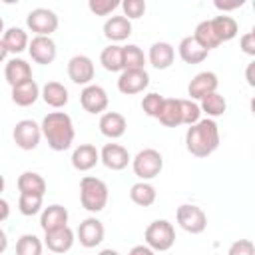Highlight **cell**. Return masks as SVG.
Segmentation results:
<instances>
[{
    "label": "cell",
    "mask_w": 255,
    "mask_h": 255,
    "mask_svg": "<svg viewBox=\"0 0 255 255\" xmlns=\"http://www.w3.org/2000/svg\"><path fill=\"white\" fill-rule=\"evenodd\" d=\"M40 129H42V135L46 137L50 149H54V151H66L74 143L76 131H74L72 118L66 112H50L48 116H44Z\"/></svg>",
    "instance_id": "6da1fadb"
},
{
    "label": "cell",
    "mask_w": 255,
    "mask_h": 255,
    "mask_svg": "<svg viewBox=\"0 0 255 255\" xmlns=\"http://www.w3.org/2000/svg\"><path fill=\"white\" fill-rule=\"evenodd\" d=\"M185 147L195 157H207L219 147V128L213 120L205 118L189 126L185 131Z\"/></svg>",
    "instance_id": "7a4b0ae2"
},
{
    "label": "cell",
    "mask_w": 255,
    "mask_h": 255,
    "mask_svg": "<svg viewBox=\"0 0 255 255\" xmlns=\"http://www.w3.org/2000/svg\"><path fill=\"white\" fill-rule=\"evenodd\" d=\"M110 189L108 185L94 175H84L80 181V203L90 213H100L108 205Z\"/></svg>",
    "instance_id": "3957f363"
},
{
    "label": "cell",
    "mask_w": 255,
    "mask_h": 255,
    "mask_svg": "<svg viewBox=\"0 0 255 255\" xmlns=\"http://www.w3.org/2000/svg\"><path fill=\"white\" fill-rule=\"evenodd\" d=\"M145 245L153 251H167L175 243V229L167 219H155L145 227Z\"/></svg>",
    "instance_id": "277c9868"
},
{
    "label": "cell",
    "mask_w": 255,
    "mask_h": 255,
    "mask_svg": "<svg viewBox=\"0 0 255 255\" xmlns=\"http://www.w3.org/2000/svg\"><path fill=\"white\" fill-rule=\"evenodd\" d=\"M131 167H133V173L141 181H147V179H153V177H157L161 173L163 157H161V153L157 149L145 147V149L135 153V157L131 159Z\"/></svg>",
    "instance_id": "5b68a950"
},
{
    "label": "cell",
    "mask_w": 255,
    "mask_h": 255,
    "mask_svg": "<svg viewBox=\"0 0 255 255\" xmlns=\"http://www.w3.org/2000/svg\"><path fill=\"white\" fill-rule=\"evenodd\" d=\"M175 219L179 223V227L191 235H197V233H203L205 227H207V215L205 211L199 207V205H193V203H183L177 207L175 211Z\"/></svg>",
    "instance_id": "8992f818"
},
{
    "label": "cell",
    "mask_w": 255,
    "mask_h": 255,
    "mask_svg": "<svg viewBox=\"0 0 255 255\" xmlns=\"http://www.w3.org/2000/svg\"><path fill=\"white\" fill-rule=\"evenodd\" d=\"M26 26L36 36H50L58 30V16L50 8H34L26 16Z\"/></svg>",
    "instance_id": "52a82bcc"
},
{
    "label": "cell",
    "mask_w": 255,
    "mask_h": 255,
    "mask_svg": "<svg viewBox=\"0 0 255 255\" xmlns=\"http://www.w3.org/2000/svg\"><path fill=\"white\" fill-rule=\"evenodd\" d=\"M12 137H14V143H16L20 149L32 151V149H36L38 143H40L42 129H40V126H38L34 120H20V122L14 126Z\"/></svg>",
    "instance_id": "ba28073f"
},
{
    "label": "cell",
    "mask_w": 255,
    "mask_h": 255,
    "mask_svg": "<svg viewBox=\"0 0 255 255\" xmlns=\"http://www.w3.org/2000/svg\"><path fill=\"white\" fill-rule=\"evenodd\" d=\"M149 86V74L145 70H124L118 78V90L124 96L141 94Z\"/></svg>",
    "instance_id": "9c48e42d"
},
{
    "label": "cell",
    "mask_w": 255,
    "mask_h": 255,
    "mask_svg": "<svg viewBox=\"0 0 255 255\" xmlns=\"http://www.w3.org/2000/svg\"><path fill=\"white\" fill-rule=\"evenodd\" d=\"M28 54L36 64L48 66L56 60V42L50 36H34L32 42H28Z\"/></svg>",
    "instance_id": "30bf717a"
},
{
    "label": "cell",
    "mask_w": 255,
    "mask_h": 255,
    "mask_svg": "<svg viewBox=\"0 0 255 255\" xmlns=\"http://www.w3.org/2000/svg\"><path fill=\"white\" fill-rule=\"evenodd\" d=\"M94 74H96V68H94L92 58H88L84 54H78V56L70 58V62H68V76H70V80L74 84L90 86V82L94 80Z\"/></svg>",
    "instance_id": "8fae6325"
},
{
    "label": "cell",
    "mask_w": 255,
    "mask_h": 255,
    "mask_svg": "<svg viewBox=\"0 0 255 255\" xmlns=\"http://www.w3.org/2000/svg\"><path fill=\"white\" fill-rule=\"evenodd\" d=\"M80 104L88 114H102V112H106V108L110 104V98H108V92L102 86L90 84L82 90Z\"/></svg>",
    "instance_id": "7c38bea8"
},
{
    "label": "cell",
    "mask_w": 255,
    "mask_h": 255,
    "mask_svg": "<svg viewBox=\"0 0 255 255\" xmlns=\"http://www.w3.org/2000/svg\"><path fill=\"white\" fill-rule=\"evenodd\" d=\"M104 235H106L104 223L96 217H86L78 227V241L86 249H92V247L100 245L104 241Z\"/></svg>",
    "instance_id": "4fadbf2b"
},
{
    "label": "cell",
    "mask_w": 255,
    "mask_h": 255,
    "mask_svg": "<svg viewBox=\"0 0 255 255\" xmlns=\"http://www.w3.org/2000/svg\"><path fill=\"white\" fill-rule=\"evenodd\" d=\"M100 161L108 169H112V171H122V169L128 167L131 157H129V151L124 145H120V143H106L102 147V151H100Z\"/></svg>",
    "instance_id": "5bb4252c"
},
{
    "label": "cell",
    "mask_w": 255,
    "mask_h": 255,
    "mask_svg": "<svg viewBox=\"0 0 255 255\" xmlns=\"http://www.w3.org/2000/svg\"><path fill=\"white\" fill-rule=\"evenodd\" d=\"M217 86H219V80L213 72H199L197 76H193V80L187 86L189 100H201L207 94L217 92Z\"/></svg>",
    "instance_id": "9a60e30c"
},
{
    "label": "cell",
    "mask_w": 255,
    "mask_h": 255,
    "mask_svg": "<svg viewBox=\"0 0 255 255\" xmlns=\"http://www.w3.org/2000/svg\"><path fill=\"white\" fill-rule=\"evenodd\" d=\"M4 78L10 84V88H16L20 84H26V82L34 80L32 78V66L26 60H22V58H12V60L6 62Z\"/></svg>",
    "instance_id": "2e32d148"
},
{
    "label": "cell",
    "mask_w": 255,
    "mask_h": 255,
    "mask_svg": "<svg viewBox=\"0 0 255 255\" xmlns=\"http://www.w3.org/2000/svg\"><path fill=\"white\" fill-rule=\"evenodd\" d=\"M68 225V209L60 203H52L48 207L42 209V215H40V227L44 229V233H50V231H56L60 227H66Z\"/></svg>",
    "instance_id": "e0dca14e"
},
{
    "label": "cell",
    "mask_w": 255,
    "mask_h": 255,
    "mask_svg": "<svg viewBox=\"0 0 255 255\" xmlns=\"http://www.w3.org/2000/svg\"><path fill=\"white\" fill-rule=\"evenodd\" d=\"M74 241H76V235H74V231H72L68 225H66V227H60V229H56V231H50V233H46V237H44L46 247H48L52 253H56V255L68 253V251L72 249Z\"/></svg>",
    "instance_id": "ac0fdd59"
},
{
    "label": "cell",
    "mask_w": 255,
    "mask_h": 255,
    "mask_svg": "<svg viewBox=\"0 0 255 255\" xmlns=\"http://www.w3.org/2000/svg\"><path fill=\"white\" fill-rule=\"evenodd\" d=\"M147 60L155 70H167L175 60V48L169 42H153Z\"/></svg>",
    "instance_id": "d6986e66"
},
{
    "label": "cell",
    "mask_w": 255,
    "mask_h": 255,
    "mask_svg": "<svg viewBox=\"0 0 255 255\" xmlns=\"http://www.w3.org/2000/svg\"><path fill=\"white\" fill-rule=\"evenodd\" d=\"M100 161V151L92 143H80L72 153V165L78 171H90Z\"/></svg>",
    "instance_id": "ffe728a7"
},
{
    "label": "cell",
    "mask_w": 255,
    "mask_h": 255,
    "mask_svg": "<svg viewBox=\"0 0 255 255\" xmlns=\"http://www.w3.org/2000/svg\"><path fill=\"white\" fill-rule=\"evenodd\" d=\"M104 36L112 42H124L131 36V22L126 16H110L104 22Z\"/></svg>",
    "instance_id": "44dd1931"
},
{
    "label": "cell",
    "mask_w": 255,
    "mask_h": 255,
    "mask_svg": "<svg viewBox=\"0 0 255 255\" xmlns=\"http://www.w3.org/2000/svg\"><path fill=\"white\" fill-rule=\"evenodd\" d=\"M126 128H128V122L118 112H106L100 118V131H102V135H106L110 139L122 137L126 133Z\"/></svg>",
    "instance_id": "7402d4cb"
},
{
    "label": "cell",
    "mask_w": 255,
    "mask_h": 255,
    "mask_svg": "<svg viewBox=\"0 0 255 255\" xmlns=\"http://www.w3.org/2000/svg\"><path fill=\"white\" fill-rule=\"evenodd\" d=\"M40 98L46 102V106L50 108H64L70 100L68 96V88L60 82H46L42 88H40Z\"/></svg>",
    "instance_id": "603a6c76"
},
{
    "label": "cell",
    "mask_w": 255,
    "mask_h": 255,
    "mask_svg": "<svg viewBox=\"0 0 255 255\" xmlns=\"http://www.w3.org/2000/svg\"><path fill=\"white\" fill-rule=\"evenodd\" d=\"M177 52H179V58L185 62V64H201L205 58H207V50H203L195 40L193 36H185L179 46H177Z\"/></svg>",
    "instance_id": "cb8c5ba5"
},
{
    "label": "cell",
    "mask_w": 255,
    "mask_h": 255,
    "mask_svg": "<svg viewBox=\"0 0 255 255\" xmlns=\"http://www.w3.org/2000/svg\"><path fill=\"white\" fill-rule=\"evenodd\" d=\"M38 98H40V86L36 84V80H30L26 84H20V86L12 88V102L20 108L32 106Z\"/></svg>",
    "instance_id": "d4e9b609"
},
{
    "label": "cell",
    "mask_w": 255,
    "mask_h": 255,
    "mask_svg": "<svg viewBox=\"0 0 255 255\" xmlns=\"http://www.w3.org/2000/svg\"><path fill=\"white\" fill-rule=\"evenodd\" d=\"M209 22H211V28H213V32H215L219 44L233 40V38L237 36V32H239V26H237L235 18H231V16L221 14V16H215L213 20H209Z\"/></svg>",
    "instance_id": "484cf974"
},
{
    "label": "cell",
    "mask_w": 255,
    "mask_h": 255,
    "mask_svg": "<svg viewBox=\"0 0 255 255\" xmlns=\"http://www.w3.org/2000/svg\"><path fill=\"white\" fill-rule=\"evenodd\" d=\"M18 191L20 193H28V195H40V197H44V193H46V181L36 171H24L18 177Z\"/></svg>",
    "instance_id": "4316f807"
},
{
    "label": "cell",
    "mask_w": 255,
    "mask_h": 255,
    "mask_svg": "<svg viewBox=\"0 0 255 255\" xmlns=\"http://www.w3.org/2000/svg\"><path fill=\"white\" fill-rule=\"evenodd\" d=\"M2 42L8 50V54H20V52L28 50V34L18 26H12V28L4 30Z\"/></svg>",
    "instance_id": "83f0119b"
},
{
    "label": "cell",
    "mask_w": 255,
    "mask_h": 255,
    "mask_svg": "<svg viewBox=\"0 0 255 255\" xmlns=\"http://www.w3.org/2000/svg\"><path fill=\"white\" fill-rule=\"evenodd\" d=\"M155 197H157V191H155V187H153L151 183H147V181H137V183H133V185L129 187V199H131L135 205H139V207H149V205H153Z\"/></svg>",
    "instance_id": "f1b7e54d"
},
{
    "label": "cell",
    "mask_w": 255,
    "mask_h": 255,
    "mask_svg": "<svg viewBox=\"0 0 255 255\" xmlns=\"http://www.w3.org/2000/svg\"><path fill=\"white\" fill-rule=\"evenodd\" d=\"M159 124L165 128H177L181 126V108H179V100L175 98H165L163 100V108L157 116Z\"/></svg>",
    "instance_id": "f546056e"
},
{
    "label": "cell",
    "mask_w": 255,
    "mask_h": 255,
    "mask_svg": "<svg viewBox=\"0 0 255 255\" xmlns=\"http://www.w3.org/2000/svg\"><path fill=\"white\" fill-rule=\"evenodd\" d=\"M199 102H201V104H199V110H201L203 114H207L209 120L223 116L225 110H227V102H225V98H223L221 94H217V92L207 94V96L201 98Z\"/></svg>",
    "instance_id": "4dcf8cb0"
},
{
    "label": "cell",
    "mask_w": 255,
    "mask_h": 255,
    "mask_svg": "<svg viewBox=\"0 0 255 255\" xmlns=\"http://www.w3.org/2000/svg\"><path fill=\"white\" fill-rule=\"evenodd\" d=\"M100 64L108 72H124V60H122V46L110 44L100 54Z\"/></svg>",
    "instance_id": "1f68e13d"
},
{
    "label": "cell",
    "mask_w": 255,
    "mask_h": 255,
    "mask_svg": "<svg viewBox=\"0 0 255 255\" xmlns=\"http://www.w3.org/2000/svg\"><path fill=\"white\" fill-rule=\"evenodd\" d=\"M193 40H195L203 50H207V52L219 46V40H217V36H215V32H213L209 20H203V22H199V24L195 26Z\"/></svg>",
    "instance_id": "d6a6232c"
},
{
    "label": "cell",
    "mask_w": 255,
    "mask_h": 255,
    "mask_svg": "<svg viewBox=\"0 0 255 255\" xmlns=\"http://www.w3.org/2000/svg\"><path fill=\"white\" fill-rule=\"evenodd\" d=\"M122 60H124V70H143L145 66L143 50L135 44L122 46Z\"/></svg>",
    "instance_id": "836d02e7"
},
{
    "label": "cell",
    "mask_w": 255,
    "mask_h": 255,
    "mask_svg": "<svg viewBox=\"0 0 255 255\" xmlns=\"http://www.w3.org/2000/svg\"><path fill=\"white\" fill-rule=\"evenodd\" d=\"M16 255H42V241L34 233H24L16 241Z\"/></svg>",
    "instance_id": "e575fe53"
},
{
    "label": "cell",
    "mask_w": 255,
    "mask_h": 255,
    "mask_svg": "<svg viewBox=\"0 0 255 255\" xmlns=\"http://www.w3.org/2000/svg\"><path fill=\"white\" fill-rule=\"evenodd\" d=\"M42 199H44V197H40V195L20 193V197H18V209H20V213L26 215V217L36 215V213L42 209Z\"/></svg>",
    "instance_id": "d590c367"
},
{
    "label": "cell",
    "mask_w": 255,
    "mask_h": 255,
    "mask_svg": "<svg viewBox=\"0 0 255 255\" xmlns=\"http://www.w3.org/2000/svg\"><path fill=\"white\" fill-rule=\"evenodd\" d=\"M179 108H181V124L193 126L201 120L199 104H195L193 100H179Z\"/></svg>",
    "instance_id": "8d00e7d4"
},
{
    "label": "cell",
    "mask_w": 255,
    "mask_h": 255,
    "mask_svg": "<svg viewBox=\"0 0 255 255\" xmlns=\"http://www.w3.org/2000/svg\"><path fill=\"white\" fill-rule=\"evenodd\" d=\"M163 100H165V98L159 96L157 92H149V94H145L143 100H141V110L145 112V116L157 118L159 112H161V108H163Z\"/></svg>",
    "instance_id": "74e56055"
},
{
    "label": "cell",
    "mask_w": 255,
    "mask_h": 255,
    "mask_svg": "<svg viewBox=\"0 0 255 255\" xmlns=\"http://www.w3.org/2000/svg\"><path fill=\"white\" fill-rule=\"evenodd\" d=\"M120 6L124 8V16L128 20H135V18H141L145 14V2L143 0H124V2H120Z\"/></svg>",
    "instance_id": "f35d334b"
},
{
    "label": "cell",
    "mask_w": 255,
    "mask_h": 255,
    "mask_svg": "<svg viewBox=\"0 0 255 255\" xmlns=\"http://www.w3.org/2000/svg\"><path fill=\"white\" fill-rule=\"evenodd\" d=\"M118 6H120L118 0H90V2H88L90 12L96 14V16H108V14H112Z\"/></svg>",
    "instance_id": "ab89813d"
},
{
    "label": "cell",
    "mask_w": 255,
    "mask_h": 255,
    "mask_svg": "<svg viewBox=\"0 0 255 255\" xmlns=\"http://www.w3.org/2000/svg\"><path fill=\"white\" fill-rule=\"evenodd\" d=\"M227 255H255V245L251 239H237L229 245Z\"/></svg>",
    "instance_id": "60d3db41"
},
{
    "label": "cell",
    "mask_w": 255,
    "mask_h": 255,
    "mask_svg": "<svg viewBox=\"0 0 255 255\" xmlns=\"http://www.w3.org/2000/svg\"><path fill=\"white\" fill-rule=\"evenodd\" d=\"M239 44H241V50L247 56H255V32L253 30L247 32V34H243L241 40H239Z\"/></svg>",
    "instance_id": "b9f144b4"
},
{
    "label": "cell",
    "mask_w": 255,
    "mask_h": 255,
    "mask_svg": "<svg viewBox=\"0 0 255 255\" xmlns=\"http://www.w3.org/2000/svg\"><path fill=\"white\" fill-rule=\"evenodd\" d=\"M239 6H243V0H235V2H221V0H215V8H217V10H223V12L235 10V8H239Z\"/></svg>",
    "instance_id": "7bdbcfd3"
},
{
    "label": "cell",
    "mask_w": 255,
    "mask_h": 255,
    "mask_svg": "<svg viewBox=\"0 0 255 255\" xmlns=\"http://www.w3.org/2000/svg\"><path fill=\"white\" fill-rule=\"evenodd\" d=\"M128 255H155V251L153 249H149L147 245H135V247H131L129 249V253Z\"/></svg>",
    "instance_id": "ee69618b"
},
{
    "label": "cell",
    "mask_w": 255,
    "mask_h": 255,
    "mask_svg": "<svg viewBox=\"0 0 255 255\" xmlns=\"http://www.w3.org/2000/svg\"><path fill=\"white\" fill-rule=\"evenodd\" d=\"M8 215H10V205H8V201H6V199H2V197H0V223H2V221H6V219H8Z\"/></svg>",
    "instance_id": "f6af8a7d"
},
{
    "label": "cell",
    "mask_w": 255,
    "mask_h": 255,
    "mask_svg": "<svg viewBox=\"0 0 255 255\" xmlns=\"http://www.w3.org/2000/svg\"><path fill=\"white\" fill-rule=\"evenodd\" d=\"M6 249H8V237H6L4 229H0V255H2Z\"/></svg>",
    "instance_id": "bcb514c9"
},
{
    "label": "cell",
    "mask_w": 255,
    "mask_h": 255,
    "mask_svg": "<svg viewBox=\"0 0 255 255\" xmlns=\"http://www.w3.org/2000/svg\"><path fill=\"white\" fill-rule=\"evenodd\" d=\"M247 84L249 86H255V80H253V64L247 66Z\"/></svg>",
    "instance_id": "7dc6e473"
},
{
    "label": "cell",
    "mask_w": 255,
    "mask_h": 255,
    "mask_svg": "<svg viewBox=\"0 0 255 255\" xmlns=\"http://www.w3.org/2000/svg\"><path fill=\"white\" fill-rule=\"evenodd\" d=\"M6 56H8V50H6V46H4V42L0 40V64L6 60Z\"/></svg>",
    "instance_id": "c3c4849f"
},
{
    "label": "cell",
    "mask_w": 255,
    "mask_h": 255,
    "mask_svg": "<svg viewBox=\"0 0 255 255\" xmlns=\"http://www.w3.org/2000/svg\"><path fill=\"white\" fill-rule=\"evenodd\" d=\"M98 255H120V253H118L116 249H102Z\"/></svg>",
    "instance_id": "681fc988"
},
{
    "label": "cell",
    "mask_w": 255,
    "mask_h": 255,
    "mask_svg": "<svg viewBox=\"0 0 255 255\" xmlns=\"http://www.w3.org/2000/svg\"><path fill=\"white\" fill-rule=\"evenodd\" d=\"M2 191H4V175L0 173V193H2Z\"/></svg>",
    "instance_id": "f907efd6"
},
{
    "label": "cell",
    "mask_w": 255,
    "mask_h": 255,
    "mask_svg": "<svg viewBox=\"0 0 255 255\" xmlns=\"http://www.w3.org/2000/svg\"><path fill=\"white\" fill-rule=\"evenodd\" d=\"M0 34H4V20L0 18Z\"/></svg>",
    "instance_id": "816d5d0a"
}]
</instances>
